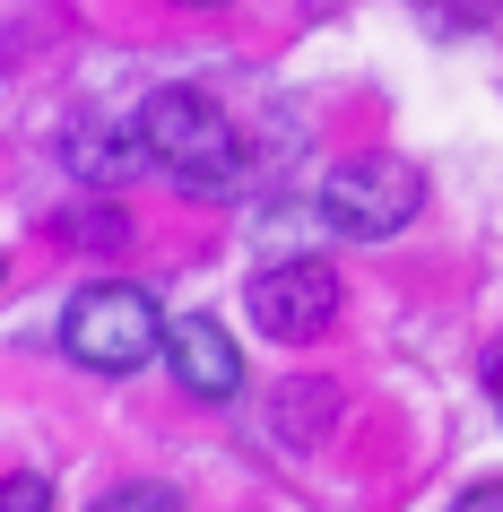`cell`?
Returning <instances> with one entry per match:
<instances>
[{
  "label": "cell",
  "instance_id": "1",
  "mask_svg": "<svg viewBox=\"0 0 503 512\" xmlns=\"http://www.w3.org/2000/svg\"><path fill=\"white\" fill-rule=\"evenodd\" d=\"M139 131H148V165H165L200 200H235L252 183V148L235 139V122L209 87H157L139 105Z\"/></svg>",
  "mask_w": 503,
  "mask_h": 512
},
{
  "label": "cell",
  "instance_id": "2",
  "mask_svg": "<svg viewBox=\"0 0 503 512\" xmlns=\"http://www.w3.org/2000/svg\"><path fill=\"white\" fill-rule=\"evenodd\" d=\"M61 348L79 356L87 374H139V365L165 348V313H157L148 287H131V278H96V287H79L70 313H61Z\"/></svg>",
  "mask_w": 503,
  "mask_h": 512
},
{
  "label": "cell",
  "instance_id": "3",
  "mask_svg": "<svg viewBox=\"0 0 503 512\" xmlns=\"http://www.w3.org/2000/svg\"><path fill=\"white\" fill-rule=\"evenodd\" d=\"M417 209H425V183H417V165H399V157H347L321 183V217L356 243H391Z\"/></svg>",
  "mask_w": 503,
  "mask_h": 512
},
{
  "label": "cell",
  "instance_id": "4",
  "mask_svg": "<svg viewBox=\"0 0 503 512\" xmlns=\"http://www.w3.org/2000/svg\"><path fill=\"white\" fill-rule=\"evenodd\" d=\"M243 304H252L261 339L313 348V339H330V322H339V278H330V261H269Z\"/></svg>",
  "mask_w": 503,
  "mask_h": 512
},
{
  "label": "cell",
  "instance_id": "5",
  "mask_svg": "<svg viewBox=\"0 0 503 512\" xmlns=\"http://www.w3.org/2000/svg\"><path fill=\"white\" fill-rule=\"evenodd\" d=\"M165 365H174V382H183L191 400H235L243 391V348L209 322V313L165 322Z\"/></svg>",
  "mask_w": 503,
  "mask_h": 512
},
{
  "label": "cell",
  "instance_id": "6",
  "mask_svg": "<svg viewBox=\"0 0 503 512\" xmlns=\"http://www.w3.org/2000/svg\"><path fill=\"white\" fill-rule=\"evenodd\" d=\"M53 148H61V165L79 183H131L139 157H148V131L139 122H61Z\"/></svg>",
  "mask_w": 503,
  "mask_h": 512
},
{
  "label": "cell",
  "instance_id": "7",
  "mask_svg": "<svg viewBox=\"0 0 503 512\" xmlns=\"http://www.w3.org/2000/svg\"><path fill=\"white\" fill-rule=\"evenodd\" d=\"M0 512H53V478H35V469H18V478L0 486Z\"/></svg>",
  "mask_w": 503,
  "mask_h": 512
},
{
  "label": "cell",
  "instance_id": "8",
  "mask_svg": "<svg viewBox=\"0 0 503 512\" xmlns=\"http://www.w3.org/2000/svg\"><path fill=\"white\" fill-rule=\"evenodd\" d=\"M96 512H174V495H165V486H122V495H105Z\"/></svg>",
  "mask_w": 503,
  "mask_h": 512
},
{
  "label": "cell",
  "instance_id": "9",
  "mask_svg": "<svg viewBox=\"0 0 503 512\" xmlns=\"http://www.w3.org/2000/svg\"><path fill=\"white\" fill-rule=\"evenodd\" d=\"M451 512H503V478H486V486H469V495H460V504Z\"/></svg>",
  "mask_w": 503,
  "mask_h": 512
},
{
  "label": "cell",
  "instance_id": "10",
  "mask_svg": "<svg viewBox=\"0 0 503 512\" xmlns=\"http://www.w3.org/2000/svg\"><path fill=\"white\" fill-rule=\"evenodd\" d=\"M486 391H495V408H503V339L486 348Z\"/></svg>",
  "mask_w": 503,
  "mask_h": 512
},
{
  "label": "cell",
  "instance_id": "11",
  "mask_svg": "<svg viewBox=\"0 0 503 512\" xmlns=\"http://www.w3.org/2000/svg\"><path fill=\"white\" fill-rule=\"evenodd\" d=\"M183 9H217V0H183Z\"/></svg>",
  "mask_w": 503,
  "mask_h": 512
}]
</instances>
